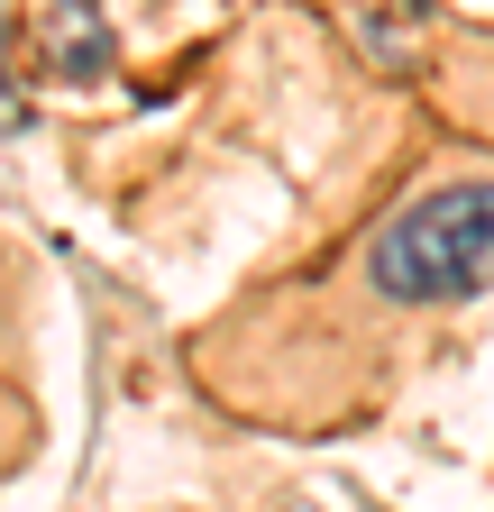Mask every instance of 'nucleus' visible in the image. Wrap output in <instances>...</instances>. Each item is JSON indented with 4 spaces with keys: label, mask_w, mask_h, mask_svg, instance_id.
Wrapping results in <instances>:
<instances>
[{
    "label": "nucleus",
    "mask_w": 494,
    "mask_h": 512,
    "mask_svg": "<svg viewBox=\"0 0 494 512\" xmlns=\"http://www.w3.org/2000/svg\"><path fill=\"white\" fill-rule=\"evenodd\" d=\"M366 293L394 311H449L494 293V174L430 183L366 238Z\"/></svg>",
    "instance_id": "nucleus-1"
}]
</instances>
